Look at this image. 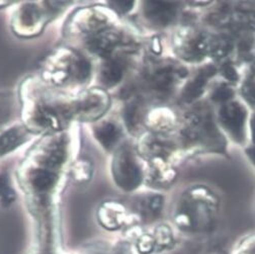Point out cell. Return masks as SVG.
Here are the masks:
<instances>
[{
	"label": "cell",
	"instance_id": "2",
	"mask_svg": "<svg viewBox=\"0 0 255 254\" xmlns=\"http://www.w3.org/2000/svg\"><path fill=\"white\" fill-rule=\"evenodd\" d=\"M90 76V62L70 49L56 51L44 64V80L56 86L82 85L89 80Z\"/></svg>",
	"mask_w": 255,
	"mask_h": 254
},
{
	"label": "cell",
	"instance_id": "16",
	"mask_svg": "<svg viewBox=\"0 0 255 254\" xmlns=\"http://www.w3.org/2000/svg\"><path fill=\"white\" fill-rule=\"evenodd\" d=\"M15 193L10 186V180L7 174H0V203L2 206L7 207L15 200Z\"/></svg>",
	"mask_w": 255,
	"mask_h": 254
},
{
	"label": "cell",
	"instance_id": "1",
	"mask_svg": "<svg viewBox=\"0 0 255 254\" xmlns=\"http://www.w3.org/2000/svg\"><path fill=\"white\" fill-rule=\"evenodd\" d=\"M73 118V101L42 91L27 100L24 110L25 128L38 133L59 131Z\"/></svg>",
	"mask_w": 255,
	"mask_h": 254
},
{
	"label": "cell",
	"instance_id": "8",
	"mask_svg": "<svg viewBox=\"0 0 255 254\" xmlns=\"http://www.w3.org/2000/svg\"><path fill=\"white\" fill-rule=\"evenodd\" d=\"M129 41H126V37L119 30L112 27L107 28L95 34L87 39V49L93 55L107 60L119 53V50L126 49V45Z\"/></svg>",
	"mask_w": 255,
	"mask_h": 254
},
{
	"label": "cell",
	"instance_id": "6",
	"mask_svg": "<svg viewBox=\"0 0 255 254\" xmlns=\"http://www.w3.org/2000/svg\"><path fill=\"white\" fill-rule=\"evenodd\" d=\"M60 164L58 161H37V164L25 170L24 176H22L24 185L38 195H45L53 189L55 186L58 174L53 169Z\"/></svg>",
	"mask_w": 255,
	"mask_h": 254
},
{
	"label": "cell",
	"instance_id": "10",
	"mask_svg": "<svg viewBox=\"0 0 255 254\" xmlns=\"http://www.w3.org/2000/svg\"><path fill=\"white\" fill-rule=\"evenodd\" d=\"M126 213L122 205L114 202L103 204L99 211V219L101 224L109 229L116 230L123 224Z\"/></svg>",
	"mask_w": 255,
	"mask_h": 254
},
{
	"label": "cell",
	"instance_id": "11",
	"mask_svg": "<svg viewBox=\"0 0 255 254\" xmlns=\"http://www.w3.org/2000/svg\"><path fill=\"white\" fill-rule=\"evenodd\" d=\"M94 136L106 150L111 151L118 145L122 137V130L115 123L107 121L95 127Z\"/></svg>",
	"mask_w": 255,
	"mask_h": 254
},
{
	"label": "cell",
	"instance_id": "9",
	"mask_svg": "<svg viewBox=\"0 0 255 254\" xmlns=\"http://www.w3.org/2000/svg\"><path fill=\"white\" fill-rule=\"evenodd\" d=\"M128 67L126 55L118 54L107 60H104L100 70L99 79L105 88H113L124 78Z\"/></svg>",
	"mask_w": 255,
	"mask_h": 254
},
{
	"label": "cell",
	"instance_id": "5",
	"mask_svg": "<svg viewBox=\"0 0 255 254\" xmlns=\"http://www.w3.org/2000/svg\"><path fill=\"white\" fill-rule=\"evenodd\" d=\"M110 106L105 90L92 88L81 92L73 100L74 118L81 121H94L102 117Z\"/></svg>",
	"mask_w": 255,
	"mask_h": 254
},
{
	"label": "cell",
	"instance_id": "12",
	"mask_svg": "<svg viewBox=\"0 0 255 254\" xmlns=\"http://www.w3.org/2000/svg\"><path fill=\"white\" fill-rule=\"evenodd\" d=\"M29 131L23 126H15L0 135V155H4L22 145L28 139Z\"/></svg>",
	"mask_w": 255,
	"mask_h": 254
},
{
	"label": "cell",
	"instance_id": "3",
	"mask_svg": "<svg viewBox=\"0 0 255 254\" xmlns=\"http://www.w3.org/2000/svg\"><path fill=\"white\" fill-rule=\"evenodd\" d=\"M113 176L122 189L132 192L142 182V171L133 151L128 147L120 148L113 159Z\"/></svg>",
	"mask_w": 255,
	"mask_h": 254
},
{
	"label": "cell",
	"instance_id": "13",
	"mask_svg": "<svg viewBox=\"0 0 255 254\" xmlns=\"http://www.w3.org/2000/svg\"><path fill=\"white\" fill-rule=\"evenodd\" d=\"M123 118L127 129L132 134H137L143 122V109L139 100L134 99L125 105Z\"/></svg>",
	"mask_w": 255,
	"mask_h": 254
},
{
	"label": "cell",
	"instance_id": "17",
	"mask_svg": "<svg viewBox=\"0 0 255 254\" xmlns=\"http://www.w3.org/2000/svg\"><path fill=\"white\" fill-rule=\"evenodd\" d=\"M73 178L78 182H86L92 175V164L87 160H78L71 168Z\"/></svg>",
	"mask_w": 255,
	"mask_h": 254
},
{
	"label": "cell",
	"instance_id": "18",
	"mask_svg": "<svg viewBox=\"0 0 255 254\" xmlns=\"http://www.w3.org/2000/svg\"><path fill=\"white\" fill-rule=\"evenodd\" d=\"M163 200L160 196H155L148 200V203L143 206V213L146 215L156 216L161 211Z\"/></svg>",
	"mask_w": 255,
	"mask_h": 254
},
{
	"label": "cell",
	"instance_id": "14",
	"mask_svg": "<svg viewBox=\"0 0 255 254\" xmlns=\"http://www.w3.org/2000/svg\"><path fill=\"white\" fill-rule=\"evenodd\" d=\"M165 2H146L145 14L149 20L159 25H166L174 15L173 7Z\"/></svg>",
	"mask_w": 255,
	"mask_h": 254
},
{
	"label": "cell",
	"instance_id": "15",
	"mask_svg": "<svg viewBox=\"0 0 255 254\" xmlns=\"http://www.w3.org/2000/svg\"><path fill=\"white\" fill-rule=\"evenodd\" d=\"M172 71L167 68L156 71L150 79L151 86L158 92H166L172 85Z\"/></svg>",
	"mask_w": 255,
	"mask_h": 254
},
{
	"label": "cell",
	"instance_id": "4",
	"mask_svg": "<svg viewBox=\"0 0 255 254\" xmlns=\"http://www.w3.org/2000/svg\"><path fill=\"white\" fill-rule=\"evenodd\" d=\"M49 12L35 2H26L19 7L12 17V29L18 37L38 36L48 20Z\"/></svg>",
	"mask_w": 255,
	"mask_h": 254
},
{
	"label": "cell",
	"instance_id": "19",
	"mask_svg": "<svg viewBox=\"0 0 255 254\" xmlns=\"http://www.w3.org/2000/svg\"><path fill=\"white\" fill-rule=\"evenodd\" d=\"M109 4L112 6L113 9L116 10V12H119L121 14H125L129 12L135 5V2L132 1H111Z\"/></svg>",
	"mask_w": 255,
	"mask_h": 254
},
{
	"label": "cell",
	"instance_id": "7",
	"mask_svg": "<svg viewBox=\"0 0 255 254\" xmlns=\"http://www.w3.org/2000/svg\"><path fill=\"white\" fill-rule=\"evenodd\" d=\"M111 27V16L98 8H86L77 11L71 18L72 33L85 35L88 38Z\"/></svg>",
	"mask_w": 255,
	"mask_h": 254
},
{
	"label": "cell",
	"instance_id": "20",
	"mask_svg": "<svg viewBox=\"0 0 255 254\" xmlns=\"http://www.w3.org/2000/svg\"><path fill=\"white\" fill-rule=\"evenodd\" d=\"M6 117V113H4V109H0V124L3 122Z\"/></svg>",
	"mask_w": 255,
	"mask_h": 254
}]
</instances>
